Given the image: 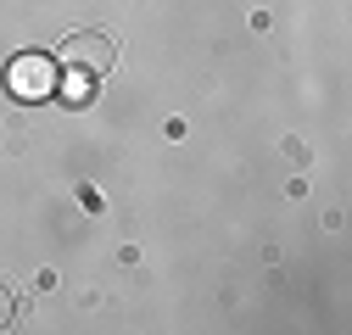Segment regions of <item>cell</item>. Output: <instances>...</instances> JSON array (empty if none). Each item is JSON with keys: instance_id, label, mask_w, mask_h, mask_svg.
I'll use <instances>...</instances> for the list:
<instances>
[{"instance_id": "1", "label": "cell", "mask_w": 352, "mask_h": 335, "mask_svg": "<svg viewBox=\"0 0 352 335\" xmlns=\"http://www.w3.org/2000/svg\"><path fill=\"white\" fill-rule=\"evenodd\" d=\"M112 62H118L112 34H96V28H78V34H67L56 45V67H67L73 78H101Z\"/></svg>"}, {"instance_id": "2", "label": "cell", "mask_w": 352, "mask_h": 335, "mask_svg": "<svg viewBox=\"0 0 352 335\" xmlns=\"http://www.w3.org/2000/svg\"><path fill=\"white\" fill-rule=\"evenodd\" d=\"M51 84H56V62H51V56H39V51H23V56L6 67V90L23 95V101L51 95Z\"/></svg>"}, {"instance_id": "3", "label": "cell", "mask_w": 352, "mask_h": 335, "mask_svg": "<svg viewBox=\"0 0 352 335\" xmlns=\"http://www.w3.org/2000/svg\"><path fill=\"white\" fill-rule=\"evenodd\" d=\"M6 319H12V290L0 285V324H6Z\"/></svg>"}]
</instances>
